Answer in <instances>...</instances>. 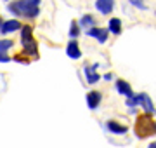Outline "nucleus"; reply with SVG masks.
Segmentation results:
<instances>
[{
	"label": "nucleus",
	"instance_id": "f257e3e1",
	"mask_svg": "<svg viewBox=\"0 0 156 148\" xmlns=\"http://www.w3.org/2000/svg\"><path fill=\"white\" fill-rule=\"evenodd\" d=\"M7 11L14 14L16 17H26V19H35L40 14L38 4H35L33 0H16L7 6Z\"/></svg>",
	"mask_w": 156,
	"mask_h": 148
},
{
	"label": "nucleus",
	"instance_id": "f03ea898",
	"mask_svg": "<svg viewBox=\"0 0 156 148\" xmlns=\"http://www.w3.org/2000/svg\"><path fill=\"white\" fill-rule=\"evenodd\" d=\"M135 134L140 139H144V138L151 136V134H156V122H153V115L144 113L137 119V122H135Z\"/></svg>",
	"mask_w": 156,
	"mask_h": 148
},
{
	"label": "nucleus",
	"instance_id": "7ed1b4c3",
	"mask_svg": "<svg viewBox=\"0 0 156 148\" xmlns=\"http://www.w3.org/2000/svg\"><path fill=\"white\" fill-rule=\"evenodd\" d=\"M137 99H139V106H142L144 113L156 115V108H154V105H153V99H151L149 94H146V92H139V94H137Z\"/></svg>",
	"mask_w": 156,
	"mask_h": 148
},
{
	"label": "nucleus",
	"instance_id": "20e7f679",
	"mask_svg": "<svg viewBox=\"0 0 156 148\" xmlns=\"http://www.w3.org/2000/svg\"><path fill=\"white\" fill-rule=\"evenodd\" d=\"M85 35L87 37H92V39H95L99 44H106V40H108V37H109V30L108 28H90V30H87L85 31Z\"/></svg>",
	"mask_w": 156,
	"mask_h": 148
},
{
	"label": "nucleus",
	"instance_id": "39448f33",
	"mask_svg": "<svg viewBox=\"0 0 156 148\" xmlns=\"http://www.w3.org/2000/svg\"><path fill=\"white\" fill-rule=\"evenodd\" d=\"M97 68H99V65H87L83 68V75L90 86H94V84H97L101 80V75L97 73Z\"/></svg>",
	"mask_w": 156,
	"mask_h": 148
},
{
	"label": "nucleus",
	"instance_id": "423d86ee",
	"mask_svg": "<svg viewBox=\"0 0 156 148\" xmlns=\"http://www.w3.org/2000/svg\"><path fill=\"white\" fill-rule=\"evenodd\" d=\"M23 24L17 21V19H7L4 23L0 24V33L2 35H9V33H14L17 30H21Z\"/></svg>",
	"mask_w": 156,
	"mask_h": 148
},
{
	"label": "nucleus",
	"instance_id": "0eeeda50",
	"mask_svg": "<svg viewBox=\"0 0 156 148\" xmlns=\"http://www.w3.org/2000/svg\"><path fill=\"white\" fill-rule=\"evenodd\" d=\"M115 87H116L118 94H122V96H125L127 99H128V98H132V96H135V94H134V91H132V87H130V84H128L127 80L118 79L116 82H115Z\"/></svg>",
	"mask_w": 156,
	"mask_h": 148
},
{
	"label": "nucleus",
	"instance_id": "6e6552de",
	"mask_svg": "<svg viewBox=\"0 0 156 148\" xmlns=\"http://www.w3.org/2000/svg\"><path fill=\"white\" fill-rule=\"evenodd\" d=\"M95 9L102 16H109L115 9V0H95Z\"/></svg>",
	"mask_w": 156,
	"mask_h": 148
},
{
	"label": "nucleus",
	"instance_id": "1a4fd4ad",
	"mask_svg": "<svg viewBox=\"0 0 156 148\" xmlns=\"http://www.w3.org/2000/svg\"><path fill=\"white\" fill-rule=\"evenodd\" d=\"M106 129L111 134H118V136H122V134H127L128 132V127L125 124H120L116 120H108L106 122Z\"/></svg>",
	"mask_w": 156,
	"mask_h": 148
},
{
	"label": "nucleus",
	"instance_id": "9d476101",
	"mask_svg": "<svg viewBox=\"0 0 156 148\" xmlns=\"http://www.w3.org/2000/svg\"><path fill=\"white\" fill-rule=\"evenodd\" d=\"M101 101H102V94L99 91H90L87 92V106L90 110H97L99 108Z\"/></svg>",
	"mask_w": 156,
	"mask_h": 148
},
{
	"label": "nucleus",
	"instance_id": "9b49d317",
	"mask_svg": "<svg viewBox=\"0 0 156 148\" xmlns=\"http://www.w3.org/2000/svg\"><path fill=\"white\" fill-rule=\"evenodd\" d=\"M66 54H68L69 59H80V57H82V49H80L76 40H69V42H68Z\"/></svg>",
	"mask_w": 156,
	"mask_h": 148
},
{
	"label": "nucleus",
	"instance_id": "f8f14e48",
	"mask_svg": "<svg viewBox=\"0 0 156 148\" xmlns=\"http://www.w3.org/2000/svg\"><path fill=\"white\" fill-rule=\"evenodd\" d=\"M108 30H109V33H113V35H120L122 33V19H120V17H111V19L108 21Z\"/></svg>",
	"mask_w": 156,
	"mask_h": 148
},
{
	"label": "nucleus",
	"instance_id": "ddd939ff",
	"mask_svg": "<svg viewBox=\"0 0 156 148\" xmlns=\"http://www.w3.org/2000/svg\"><path fill=\"white\" fill-rule=\"evenodd\" d=\"M78 24L82 26V30H90V28H94L95 26V17L94 16H90V14H85V16L80 17V21H78Z\"/></svg>",
	"mask_w": 156,
	"mask_h": 148
},
{
	"label": "nucleus",
	"instance_id": "4468645a",
	"mask_svg": "<svg viewBox=\"0 0 156 148\" xmlns=\"http://www.w3.org/2000/svg\"><path fill=\"white\" fill-rule=\"evenodd\" d=\"M30 42H33V30H31V26L24 24V26L21 28V44L26 46V44H30Z\"/></svg>",
	"mask_w": 156,
	"mask_h": 148
},
{
	"label": "nucleus",
	"instance_id": "2eb2a0df",
	"mask_svg": "<svg viewBox=\"0 0 156 148\" xmlns=\"http://www.w3.org/2000/svg\"><path fill=\"white\" fill-rule=\"evenodd\" d=\"M68 33H69V37H71L73 40L78 39V35L82 33V26L78 24V21H71V23H69V31H68Z\"/></svg>",
	"mask_w": 156,
	"mask_h": 148
},
{
	"label": "nucleus",
	"instance_id": "dca6fc26",
	"mask_svg": "<svg viewBox=\"0 0 156 148\" xmlns=\"http://www.w3.org/2000/svg\"><path fill=\"white\" fill-rule=\"evenodd\" d=\"M14 47V42L11 39H0V52H9Z\"/></svg>",
	"mask_w": 156,
	"mask_h": 148
},
{
	"label": "nucleus",
	"instance_id": "f3484780",
	"mask_svg": "<svg viewBox=\"0 0 156 148\" xmlns=\"http://www.w3.org/2000/svg\"><path fill=\"white\" fill-rule=\"evenodd\" d=\"M130 4L134 7H137V9H142V11H146L147 7H146V4H144V0H128Z\"/></svg>",
	"mask_w": 156,
	"mask_h": 148
},
{
	"label": "nucleus",
	"instance_id": "a211bd4d",
	"mask_svg": "<svg viewBox=\"0 0 156 148\" xmlns=\"http://www.w3.org/2000/svg\"><path fill=\"white\" fill-rule=\"evenodd\" d=\"M127 106H130V108H134V106H139V99H137V94L132 98H128L127 99Z\"/></svg>",
	"mask_w": 156,
	"mask_h": 148
},
{
	"label": "nucleus",
	"instance_id": "6ab92c4d",
	"mask_svg": "<svg viewBox=\"0 0 156 148\" xmlns=\"http://www.w3.org/2000/svg\"><path fill=\"white\" fill-rule=\"evenodd\" d=\"M11 59H12V57H11V56H7L5 52H0V63H9Z\"/></svg>",
	"mask_w": 156,
	"mask_h": 148
},
{
	"label": "nucleus",
	"instance_id": "aec40b11",
	"mask_svg": "<svg viewBox=\"0 0 156 148\" xmlns=\"http://www.w3.org/2000/svg\"><path fill=\"white\" fill-rule=\"evenodd\" d=\"M12 59H14V61H17V63H24V65H28V63H30L28 57H21V56H14Z\"/></svg>",
	"mask_w": 156,
	"mask_h": 148
},
{
	"label": "nucleus",
	"instance_id": "412c9836",
	"mask_svg": "<svg viewBox=\"0 0 156 148\" xmlns=\"http://www.w3.org/2000/svg\"><path fill=\"white\" fill-rule=\"evenodd\" d=\"M113 79V73H106L104 75V80H111Z\"/></svg>",
	"mask_w": 156,
	"mask_h": 148
},
{
	"label": "nucleus",
	"instance_id": "4be33fe9",
	"mask_svg": "<svg viewBox=\"0 0 156 148\" xmlns=\"http://www.w3.org/2000/svg\"><path fill=\"white\" fill-rule=\"evenodd\" d=\"M147 148H156V141H153V143H151V145H149Z\"/></svg>",
	"mask_w": 156,
	"mask_h": 148
},
{
	"label": "nucleus",
	"instance_id": "5701e85b",
	"mask_svg": "<svg viewBox=\"0 0 156 148\" xmlns=\"http://www.w3.org/2000/svg\"><path fill=\"white\" fill-rule=\"evenodd\" d=\"M33 2H35V4H40V0H33Z\"/></svg>",
	"mask_w": 156,
	"mask_h": 148
},
{
	"label": "nucleus",
	"instance_id": "b1692460",
	"mask_svg": "<svg viewBox=\"0 0 156 148\" xmlns=\"http://www.w3.org/2000/svg\"><path fill=\"white\" fill-rule=\"evenodd\" d=\"M2 23H4V21H2V17H0V24H2Z\"/></svg>",
	"mask_w": 156,
	"mask_h": 148
},
{
	"label": "nucleus",
	"instance_id": "393cba45",
	"mask_svg": "<svg viewBox=\"0 0 156 148\" xmlns=\"http://www.w3.org/2000/svg\"><path fill=\"white\" fill-rule=\"evenodd\" d=\"M5 2H9V0H5Z\"/></svg>",
	"mask_w": 156,
	"mask_h": 148
}]
</instances>
